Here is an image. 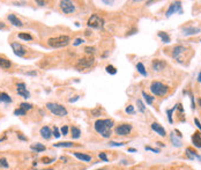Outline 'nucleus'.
Returning a JSON list of instances; mask_svg holds the SVG:
<instances>
[{
  "label": "nucleus",
  "mask_w": 201,
  "mask_h": 170,
  "mask_svg": "<svg viewBox=\"0 0 201 170\" xmlns=\"http://www.w3.org/2000/svg\"><path fill=\"white\" fill-rule=\"evenodd\" d=\"M112 119H98L95 122V130L97 133H99L103 138H110L111 135V127L113 126Z\"/></svg>",
  "instance_id": "nucleus-1"
},
{
  "label": "nucleus",
  "mask_w": 201,
  "mask_h": 170,
  "mask_svg": "<svg viewBox=\"0 0 201 170\" xmlns=\"http://www.w3.org/2000/svg\"><path fill=\"white\" fill-rule=\"evenodd\" d=\"M71 38L67 35H60L57 37H52V38L48 39V44L49 46L53 48V49H58V48H64L69 44Z\"/></svg>",
  "instance_id": "nucleus-2"
},
{
  "label": "nucleus",
  "mask_w": 201,
  "mask_h": 170,
  "mask_svg": "<svg viewBox=\"0 0 201 170\" xmlns=\"http://www.w3.org/2000/svg\"><path fill=\"white\" fill-rule=\"evenodd\" d=\"M46 108L53 114L55 116H60V117H63V116H66L67 115V110L66 108H64L63 105L58 104V103H52V102H49V103H46Z\"/></svg>",
  "instance_id": "nucleus-3"
},
{
  "label": "nucleus",
  "mask_w": 201,
  "mask_h": 170,
  "mask_svg": "<svg viewBox=\"0 0 201 170\" xmlns=\"http://www.w3.org/2000/svg\"><path fill=\"white\" fill-rule=\"evenodd\" d=\"M150 90H151V93H153L154 95H156V96H163V95H165V94L168 93L169 89H168L166 86H164L161 82L154 81V82L151 83V86H150Z\"/></svg>",
  "instance_id": "nucleus-4"
},
{
  "label": "nucleus",
  "mask_w": 201,
  "mask_h": 170,
  "mask_svg": "<svg viewBox=\"0 0 201 170\" xmlns=\"http://www.w3.org/2000/svg\"><path fill=\"white\" fill-rule=\"evenodd\" d=\"M87 25H88V27H91V28H94V29H103L104 20H103L101 16L94 14V15H91V16L89 17Z\"/></svg>",
  "instance_id": "nucleus-5"
},
{
  "label": "nucleus",
  "mask_w": 201,
  "mask_h": 170,
  "mask_svg": "<svg viewBox=\"0 0 201 170\" xmlns=\"http://www.w3.org/2000/svg\"><path fill=\"white\" fill-rule=\"evenodd\" d=\"M95 64V59L93 57H88V58H81L80 60L78 61V64H76V69L78 71H82V69H84V68H89V67H91V66H94Z\"/></svg>",
  "instance_id": "nucleus-6"
},
{
  "label": "nucleus",
  "mask_w": 201,
  "mask_h": 170,
  "mask_svg": "<svg viewBox=\"0 0 201 170\" xmlns=\"http://www.w3.org/2000/svg\"><path fill=\"white\" fill-rule=\"evenodd\" d=\"M185 48L183 46V45H177L176 48L174 49V52H172V56H174V58L178 61V63H180V64H184V57H183V54L185 53Z\"/></svg>",
  "instance_id": "nucleus-7"
},
{
  "label": "nucleus",
  "mask_w": 201,
  "mask_h": 170,
  "mask_svg": "<svg viewBox=\"0 0 201 170\" xmlns=\"http://www.w3.org/2000/svg\"><path fill=\"white\" fill-rule=\"evenodd\" d=\"M59 6H60L61 11H63L65 14H72L74 11H75L74 4H73L72 1H69V0H63V1H60Z\"/></svg>",
  "instance_id": "nucleus-8"
},
{
  "label": "nucleus",
  "mask_w": 201,
  "mask_h": 170,
  "mask_svg": "<svg viewBox=\"0 0 201 170\" xmlns=\"http://www.w3.org/2000/svg\"><path fill=\"white\" fill-rule=\"evenodd\" d=\"M177 12L179 14L183 13V11H182V2L180 1H176V2H172L170 5V7H169V9L166 12V17H170L172 14L177 13Z\"/></svg>",
  "instance_id": "nucleus-9"
},
{
  "label": "nucleus",
  "mask_w": 201,
  "mask_h": 170,
  "mask_svg": "<svg viewBox=\"0 0 201 170\" xmlns=\"http://www.w3.org/2000/svg\"><path fill=\"white\" fill-rule=\"evenodd\" d=\"M16 93H17V95H20V96H22L24 98H29L30 97V93L27 90L26 83H23V82H20V83L16 85Z\"/></svg>",
  "instance_id": "nucleus-10"
},
{
  "label": "nucleus",
  "mask_w": 201,
  "mask_h": 170,
  "mask_svg": "<svg viewBox=\"0 0 201 170\" xmlns=\"http://www.w3.org/2000/svg\"><path fill=\"white\" fill-rule=\"evenodd\" d=\"M11 46H12V49H13L14 53H15L17 57H23V56L26 54V49H24L20 43L13 42V43L11 44Z\"/></svg>",
  "instance_id": "nucleus-11"
},
{
  "label": "nucleus",
  "mask_w": 201,
  "mask_h": 170,
  "mask_svg": "<svg viewBox=\"0 0 201 170\" xmlns=\"http://www.w3.org/2000/svg\"><path fill=\"white\" fill-rule=\"evenodd\" d=\"M132 130V125L130 124H122V125H119L118 127H116V133L118 135H127Z\"/></svg>",
  "instance_id": "nucleus-12"
},
{
  "label": "nucleus",
  "mask_w": 201,
  "mask_h": 170,
  "mask_svg": "<svg viewBox=\"0 0 201 170\" xmlns=\"http://www.w3.org/2000/svg\"><path fill=\"white\" fill-rule=\"evenodd\" d=\"M151 129L154 130V131L156 132L157 134H160L161 137H165L166 135V133H165V130L162 127L161 125L158 124V123H153L151 124Z\"/></svg>",
  "instance_id": "nucleus-13"
},
{
  "label": "nucleus",
  "mask_w": 201,
  "mask_h": 170,
  "mask_svg": "<svg viewBox=\"0 0 201 170\" xmlns=\"http://www.w3.org/2000/svg\"><path fill=\"white\" fill-rule=\"evenodd\" d=\"M40 135H42V138H44V139H50L51 137H52V132L50 130V127H48V126H43L42 129H40Z\"/></svg>",
  "instance_id": "nucleus-14"
},
{
  "label": "nucleus",
  "mask_w": 201,
  "mask_h": 170,
  "mask_svg": "<svg viewBox=\"0 0 201 170\" xmlns=\"http://www.w3.org/2000/svg\"><path fill=\"white\" fill-rule=\"evenodd\" d=\"M183 33H184V35H195V34H199V33H200V28H197V27H187V28H184V29H183Z\"/></svg>",
  "instance_id": "nucleus-15"
},
{
  "label": "nucleus",
  "mask_w": 201,
  "mask_h": 170,
  "mask_svg": "<svg viewBox=\"0 0 201 170\" xmlns=\"http://www.w3.org/2000/svg\"><path fill=\"white\" fill-rule=\"evenodd\" d=\"M192 143H193V145H194L197 148H201V135L199 132L193 133V135H192Z\"/></svg>",
  "instance_id": "nucleus-16"
},
{
  "label": "nucleus",
  "mask_w": 201,
  "mask_h": 170,
  "mask_svg": "<svg viewBox=\"0 0 201 170\" xmlns=\"http://www.w3.org/2000/svg\"><path fill=\"white\" fill-rule=\"evenodd\" d=\"M8 21L12 23V25H14V26L16 27H22L23 26V23H22V21L20 20V19H17L14 14H9L8 15Z\"/></svg>",
  "instance_id": "nucleus-17"
},
{
  "label": "nucleus",
  "mask_w": 201,
  "mask_h": 170,
  "mask_svg": "<svg viewBox=\"0 0 201 170\" xmlns=\"http://www.w3.org/2000/svg\"><path fill=\"white\" fill-rule=\"evenodd\" d=\"M165 61H163V60H160V59H156V60H154L153 61V68L155 69V71H162L164 67H165Z\"/></svg>",
  "instance_id": "nucleus-18"
},
{
  "label": "nucleus",
  "mask_w": 201,
  "mask_h": 170,
  "mask_svg": "<svg viewBox=\"0 0 201 170\" xmlns=\"http://www.w3.org/2000/svg\"><path fill=\"white\" fill-rule=\"evenodd\" d=\"M5 102V103H11L12 102V97L9 95H7L6 93H0V103Z\"/></svg>",
  "instance_id": "nucleus-19"
},
{
  "label": "nucleus",
  "mask_w": 201,
  "mask_h": 170,
  "mask_svg": "<svg viewBox=\"0 0 201 170\" xmlns=\"http://www.w3.org/2000/svg\"><path fill=\"white\" fill-rule=\"evenodd\" d=\"M136 69H138V72L142 75V77H147V71H146V68H145V66L142 63H138L136 64Z\"/></svg>",
  "instance_id": "nucleus-20"
},
{
  "label": "nucleus",
  "mask_w": 201,
  "mask_h": 170,
  "mask_svg": "<svg viewBox=\"0 0 201 170\" xmlns=\"http://www.w3.org/2000/svg\"><path fill=\"white\" fill-rule=\"evenodd\" d=\"M30 148H31L32 150H36V152H44V150L46 149V147L42 144H32L30 146Z\"/></svg>",
  "instance_id": "nucleus-21"
},
{
  "label": "nucleus",
  "mask_w": 201,
  "mask_h": 170,
  "mask_svg": "<svg viewBox=\"0 0 201 170\" xmlns=\"http://www.w3.org/2000/svg\"><path fill=\"white\" fill-rule=\"evenodd\" d=\"M11 66H12V63H11L9 60L0 57V67H1V68H9Z\"/></svg>",
  "instance_id": "nucleus-22"
},
{
  "label": "nucleus",
  "mask_w": 201,
  "mask_h": 170,
  "mask_svg": "<svg viewBox=\"0 0 201 170\" xmlns=\"http://www.w3.org/2000/svg\"><path fill=\"white\" fill-rule=\"evenodd\" d=\"M74 156L78 157L79 160H82V161H86V162H89L91 160V156L87 155V154H81V153H74Z\"/></svg>",
  "instance_id": "nucleus-23"
},
{
  "label": "nucleus",
  "mask_w": 201,
  "mask_h": 170,
  "mask_svg": "<svg viewBox=\"0 0 201 170\" xmlns=\"http://www.w3.org/2000/svg\"><path fill=\"white\" fill-rule=\"evenodd\" d=\"M71 132H72V138H73V139H79V138H80V135H81L80 129L73 126V127L71 129Z\"/></svg>",
  "instance_id": "nucleus-24"
},
{
  "label": "nucleus",
  "mask_w": 201,
  "mask_h": 170,
  "mask_svg": "<svg viewBox=\"0 0 201 170\" xmlns=\"http://www.w3.org/2000/svg\"><path fill=\"white\" fill-rule=\"evenodd\" d=\"M158 36L161 37V39H162V42H164V43H170V36L166 34V33H163V31H160L158 33Z\"/></svg>",
  "instance_id": "nucleus-25"
},
{
  "label": "nucleus",
  "mask_w": 201,
  "mask_h": 170,
  "mask_svg": "<svg viewBox=\"0 0 201 170\" xmlns=\"http://www.w3.org/2000/svg\"><path fill=\"white\" fill-rule=\"evenodd\" d=\"M142 96L145 97V100H146L147 104H151V103L154 102V98H155V97H153V96H150V95H148L146 92H142Z\"/></svg>",
  "instance_id": "nucleus-26"
},
{
  "label": "nucleus",
  "mask_w": 201,
  "mask_h": 170,
  "mask_svg": "<svg viewBox=\"0 0 201 170\" xmlns=\"http://www.w3.org/2000/svg\"><path fill=\"white\" fill-rule=\"evenodd\" d=\"M170 138H171V141L174 143V145H176L177 147H180V146H182V141H180L179 139H177V138H176V135H174V132L171 133V135H170Z\"/></svg>",
  "instance_id": "nucleus-27"
},
{
  "label": "nucleus",
  "mask_w": 201,
  "mask_h": 170,
  "mask_svg": "<svg viewBox=\"0 0 201 170\" xmlns=\"http://www.w3.org/2000/svg\"><path fill=\"white\" fill-rule=\"evenodd\" d=\"M19 38L23 39V41H31L32 37H31V35H29L27 33H21V34H19Z\"/></svg>",
  "instance_id": "nucleus-28"
},
{
  "label": "nucleus",
  "mask_w": 201,
  "mask_h": 170,
  "mask_svg": "<svg viewBox=\"0 0 201 170\" xmlns=\"http://www.w3.org/2000/svg\"><path fill=\"white\" fill-rule=\"evenodd\" d=\"M105 69H107V73H109V74H111V75L117 74V69H116V67H113L112 65H107Z\"/></svg>",
  "instance_id": "nucleus-29"
},
{
  "label": "nucleus",
  "mask_w": 201,
  "mask_h": 170,
  "mask_svg": "<svg viewBox=\"0 0 201 170\" xmlns=\"http://www.w3.org/2000/svg\"><path fill=\"white\" fill-rule=\"evenodd\" d=\"M54 147H72L73 144L69 141H65V143H59V144H53Z\"/></svg>",
  "instance_id": "nucleus-30"
},
{
  "label": "nucleus",
  "mask_w": 201,
  "mask_h": 170,
  "mask_svg": "<svg viewBox=\"0 0 201 170\" xmlns=\"http://www.w3.org/2000/svg\"><path fill=\"white\" fill-rule=\"evenodd\" d=\"M26 114H27V111H26V110H23V109H21V108H19V109L14 110V115H15V116H24Z\"/></svg>",
  "instance_id": "nucleus-31"
},
{
  "label": "nucleus",
  "mask_w": 201,
  "mask_h": 170,
  "mask_svg": "<svg viewBox=\"0 0 201 170\" xmlns=\"http://www.w3.org/2000/svg\"><path fill=\"white\" fill-rule=\"evenodd\" d=\"M20 108H21V109H23V110H26V111H28V110L32 109V104L27 103V102H23V103H21V104H20Z\"/></svg>",
  "instance_id": "nucleus-32"
},
{
  "label": "nucleus",
  "mask_w": 201,
  "mask_h": 170,
  "mask_svg": "<svg viewBox=\"0 0 201 170\" xmlns=\"http://www.w3.org/2000/svg\"><path fill=\"white\" fill-rule=\"evenodd\" d=\"M136 104H138V106H139V110L141 111V112H145V110H146V108H145V104L140 101V100H138L136 101Z\"/></svg>",
  "instance_id": "nucleus-33"
},
{
  "label": "nucleus",
  "mask_w": 201,
  "mask_h": 170,
  "mask_svg": "<svg viewBox=\"0 0 201 170\" xmlns=\"http://www.w3.org/2000/svg\"><path fill=\"white\" fill-rule=\"evenodd\" d=\"M0 167H4V168H8V162L6 158H0Z\"/></svg>",
  "instance_id": "nucleus-34"
},
{
  "label": "nucleus",
  "mask_w": 201,
  "mask_h": 170,
  "mask_svg": "<svg viewBox=\"0 0 201 170\" xmlns=\"http://www.w3.org/2000/svg\"><path fill=\"white\" fill-rule=\"evenodd\" d=\"M174 109H176V106H174V109H171V110H168L166 112H168V118H169V122L170 123H172L174 120H172V112L174 111Z\"/></svg>",
  "instance_id": "nucleus-35"
},
{
  "label": "nucleus",
  "mask_w": 201,
  "mask_h": 170,
  "mask_svg": "<svg viewBox=\"0 0 201 170\" xmlns=\"http://www.w3.org/2000/svg\"><path fill=\"white\" fill-rule=\"evenodd\" d=\"M43 163H51V162H54V158H50V157H42V160H40Z\"/></svg>",
  "instance_id": "nucleus-36"
},
{
  "label": "nucleus",
  "mask_w": 201,
  "mask_h": 170,
  "mask_svg": "<svg viewBox=\"0 0 201 170\" xmlns=\"http://www.w3.org/2000/svg\"><path fill=\"white\" fill-rule=\"evenodd\" d=\"M127 114H134V106L133 105H128L127 108H126V110H125Z\"/></svg>",
  "instance_id": "nucleus-37"
},
{
  "label": "nucleus",
  "mask_w": 201,
  "mask_h": 170,
  "mask_svg": "<svg viewBox=\"0 0 201 170\" xmlns=\"http://www.w3.org/2000/svg\"><path fill=\"white\" fill-rule=\"evenodd\" d=\"M52 134L54 135V138H59V137H60V132H59V130H58V127H54Z\"/></svg>",
  "instance_id": "nucleus-38"
},
{
  "label": "nucleus",
  "mask_w": 201,
  "mask_h": 170,
  "mask_svg": "<svg viewBox=\"0 0 201 170\" xmlns=\"http://www.w3.org/2000/svg\"><path fill=\"white\" fill-rule=\"evenodd\" d=\"M84 50H86V52L89 53V54H90V53H91V54H94V53H95V48H90V46H87V48H86Z\"/></svg>",
  "instance_id": "nucleus-39"
},
{
  "label": "nucleus",
  "mask_w": 201,
  "mask_h": 170,
  "mask_svg": "<svg viewBox=\"0 0 201 170\" xmlns=\"http://www.w3.org/2000/svg\"><path fill=\"white\" fill-rule=\"evenodd\" d=\"M99 114H101V109H94V110H91V115H93V116H99Z\"/></svg>",
  "instance_id": "nucleus-40"
},
{
  "label": "nucleus",
  "mask_w": 201,
  "mask_h": 170,
  "mask_svg": "<svg viewBox=\"0 0 201 170\" xmlns=\"http://www.w3.org/2000/svg\"><path fill=\"white\" fill-rule=\"evenodd\" d=\"M98 156H99L101 160H103V161L107 162V155H105V153H99V154H98Z\"/></svg>",
  "instance_id": "nucleus-41"
},
{
  "label": "nucleus",
  "mask_w": 201,
  "mask_h": 170,
  "mask_svg": "<svg viewBox=\"0 0 201 170\" xmlns=\"http://www.w3.org/2000/svg\"><path fill=\"white\" fill-rule=\"evenodd\" d=\"M60 131H61V134L66 135L67 133H68V127H67L66 125H65V126H63V127H61V130H60Z\"/></svg>",
  "instance_id": "nucleus-42"
},
{
  "label": "nucleus",
  "mask_w": 201,
  "mask_h": 170,
  "mask_svg": "<svg viewBox=\"0 0 201 170\" xmlns=\"http://www.w3.org/2000/svg\"><path fill=\"white\" fill-rule=\"evenodd\" d=\"M145 148H146V150H151V152H154V153H158V152H160L158 149H155V148H153V147H149V146H146Z\"/></svg>",
  "instance_id": "nucleus-43"
},
{
  "label": "nucleus",
  "mask_w": 201,
  "mask_h": 170,
  "mask_svg": "<svg viewBox=\"0 0 201 170\" xmlns=\"http://www.w3.org/2000/svg\"><path fill=\"white\" fill-rule=\"evenodd\" d=\"M82 42H83V39H82V38H76V39H75V42H74L73 44H74V45H80Z\"/></svg>",
  "instance_id": "nucleus-44"
},
{
  "label": "nucleus",
  "mask_w": 201,
  "mask_h": 170,
  "mask_svg": "<svg viewBox=\"0 0 201 170\" xmlns=\"http://www.w3.org/2000/svg\"><path fill=\"white\" fill-rule=\"evenodd\" d=\"M194 123H195V125L198 126V129L201 131V124H200V122H199V119H198V118H195V119H194Z\"/></svg>",
  "instance_id": "nucleus-45"
},
{
  "label": "nucleus",
  "mask_w": 201,
  "mask_h": 170,
  "mask_svg": "<svg viewBox=\"0 0 201 170\" xmlns=\"http://www.w3.org/2000/svg\"><path fill=\"white\" fill-rule=\"evenodd\" d=\"M189 96H191V101H192V103H191V108L194 110V108H195V106H194V97H193V95H191V94H189Z\"/></svg>",
  "instance_id": "nucleus-46"
},
{
  "label": "nucleus",
  "mask_w": 201,
  "mask_h": 170,
  "mask_svg": "<svg viewBox=\"0 0 201 170\" xmlns=\"http://www.w3.org/2000/svg\"><path fill=\"white\" fill-rule=\"evenodd\" d=\"M124 144H121V143H115V141H112V143H110V146H122Z\"/></svg>",
  "instance_id": "nucleus-47"
},
{
  "label": "nucleus",
  "mask_w": 201,
  "mask_h": 170,
  "mask_svg": "<svg viewBox=\"0 0 201 170\" xmlns=\"http://www.w3.org/2000/svg\"><path fill=\"white\" fill-rule=\"evenodd\" d=\"M176 109H178L180 112H184V109H183L182 104H177V105H176Z\"/></svg>",
  "instance_id": "nucleus-48"
},
{
  "label": "nucleus",
  "mask_w": 201,
  "mask_h": 170,
  "mask_svg": "<svg viewBox=\"0 0 201 170\" xmlns=\"http://www.w3.org/2000/svg\"><path fill=\"white\" fill-rule=\"evenodd\" d=\"M27 75H37L36 71H31V72H27Z\"/></svg>",
  "instance_id": "nucleus-49"
},
{
  "label": "nucleus",
  "mask_w": 201,
  "mask_h": 170,
  "mask_svg": "<svg viewBox=\"0 0 201 170\" xmlns=\"http://www.w3.org/2000/svg\"><path fill=\"white\" fill-rule=\"evenodd\" d=\"M78 100H79V96H75V98H71L69 102L72 103V102H75V101H78Z\"/></svg>",
  "instance_id": "nucleus-50"
},
{
  "label": "nucleus",
  "mask_w": 201,
  "mask_h": 170,
  "mask_svg": "<svg viewBox=\"0 0 201 170\" xmlns=\"http://www.w3.org/2000/svg\"><path fill=\"white\" fill-rule=\"evenodd\" d=\"M17 137H19L21 140H27V138H26V137H23V135H21V134H17Z\"/></svg>",
  "instance_id": "nucleus-51"
},
{
  "label": "nucleus",
  "mask_w": 201,
  "mask_h": 170,
  "mask_svg": "<svg viewBox=\"0 0 201 170\" xmlns=\"http://www.w3.org/2000/svg\"><path fill=\"white\" fill-rule=\"evenodd\" d=\"M36 2H37L38 5H40V6H44V5H45V2H44V1H40V0H37Z\"/></svg>",
  "instance_id": "nucleus-52"
},
{
  "label": "nucleus",
  "mask_w": 201,
  "mask_h": 170,
  "mask_svg": "<svg viewBox=\"0 0 201 170\" xmlns=\"http://www.w3.org/2000/svg\"><path fill=\"white\" fill-rule=\"evenodd\" d=\"M128 152H132V153H135V152H136V149H135V148H128Z\"/></svg>",
  "instance_id": "nucleus-53"
},
{
  "label": "nucleus",
  "mask_w": 201,
  "mask_h": 170,
  "mask_svg": "<svg viewBox=\"0 0 201 170\" xmlns=\"http://www.w3.org/2000/svg\"><path fill=\"white\" fill-rule=\"evenodd\" d=\"M4 28H5V25L2 22H0V29H4Z\"/></svg>",
  "instance_id": "nucleus-54"
},
{
  "label": "nucleus",
  "mask_w": 201,
  "mask_h": 170,
  "mask_svg": "<svg viewBox=\"0 0 201 170\" xmlns=\"http://www.w3.org/2000/svg\"><path fill=\"white\" fill-rule=\"evenodd\" d=\"M198 81L201 82V72H200V74H199V77H198Z\"/></svg>",
  "instance_id": "nucleus-55"
},
{
  "label": "nucleus",
  "mask_w": 201,
  "mask_h": 170,
  "mask_svg": "<svg viewBox=\"0 0 201 170\" xmlns=\"http://www.w3.org/2000/svg\"><path fill=\"white\" fill-rule=\"evenodd\" d=\"M198 158H199V160L201 161V156H200V155H198Z\"/></svg>",
  "instance_id": "nucleus-56"
},
{
  "label": "nucleus",
  "mask_w": 201,
  "mask_h": 170,
  "mask_svg": "<svg viewBox=\"0 0 201 170\" xmlns=\"http://www.w3.org/2000/svg\"><path fill=\"white\" fill-rule=\"evenodd\" d=\"M199 104H200V106H201V98L199 100Z\"/></svg>",
  "instance_id": "nucleus-57"
},
{
  "label": "nucleus",
  "mask_w": 201,
  "mask_h": 170,
  "mask_svg": "<svg viewBox=\"0 0 201 170\" xmlns=\"http://www.w3.org/2000/svg\"><path fill=\"white\" fill-rule=\"evenodd\" d=\"M45 170H54V169H45Z\"/></svg>",
  "instance_id": "nucleus-58"
}]
</instances>
